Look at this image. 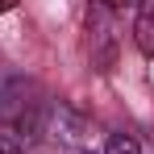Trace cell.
I'll use <instances>...</instances> for the list:
<instances>
[{"instance_id": "6da1fadb", "label": "cell", "mask_w": 154, "mask_h": 154, "mask_svg": "<svg viewBox=\"0 0 154 154\" xmlns=\"http://www.w3.org/2000/svg\"><path fill=\"white\" fill-rule=\"evenodd\" d=\"M133 42H137V50L146 58H154V0L142 4L137 17H133Z\"/></svg>"}, {"instance_id": "7a4b0ae2", "label": "cell", "mask_w": 154, "mask_h": 154, "mask_svg": "<svg viewBox=\"0 0 154 154\" xmlns=\"http://www.w3.org/2000/svg\"><path fill=\"white\" fill-rule=\"evenodd\" d=\"M104 154H142V142L129 137V133H112L108 146H104Z\"/></svg>"}, {"instance_id": "3957f363", "label": "cell", "mask_w": 154, "mask_h": 154, "mask_svg": "<svg viewBox=\"0 0 154 154\" xmlns=\"http://www.w3.org/2000/svg\"><path fill=\"white\" fill-rule=\"evenodd\" d=\"M0 154H25V150H21L13 137H4V133H0Z\"/></svg>"}, {"instance_id": "277c9868", "label": "cell", "mask_w": 154, "mask_h": 154, "mask_svg": "<svg viewBox=\"0 0 154 154\" xmlns=\"http://www.w3.org/2000/svg\"><path fill=\"white\" fill-rule=\"evenodd\" d=\"M8 8H13V4H0V13H8Z\"/></svg>"}]
</instances>
